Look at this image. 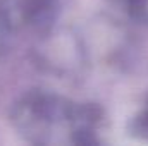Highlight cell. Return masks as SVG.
Wrapping results in <instances>:
<instances>
[{"label": "cell", "instance_id": "cell-1", "mask_svg": "<svg viewBox=\"0 0 148 146\" xmlns=\"http://www.w3.org/2000/svg\"><path fill=\"white\" fill-rule=\"evenodd\" d=\"M60 0H0V28L16 31L23 24L50 29L59 16Z\"/></svg>", "mask_w": 148, "mask_h": 146}, {"label": "cell", "instance_id": "cell-2", "mask_svg": "<svg viewBox=\"0 0 148 146\" xmlns=\"http://www.w3.org/2000/svg\"><path fill=\"white\" fill-rule=\"evenodd\" d=\"M119 3H122V7L126 9V12L134 17V19H140L145 16L148 7V0H117Z\"/></svg>", "mask_w": 148, "mask_h": 146}, {"label": "cell", "instance_id": "cell-3", "mask_svg": "<svg viewBox=\"0 0 148 146\" xmlns=\"http://www.w3.org/2000/svg\"><path fill=\"white\" fill-rule=\"evenodd\" d=\"M131 132L140 136V138L148 139V108L143 113H140L138 117H134V120L131 124Z\"/></svg>", "mask_w": 148, "mask_h": 146}]
</instances>
